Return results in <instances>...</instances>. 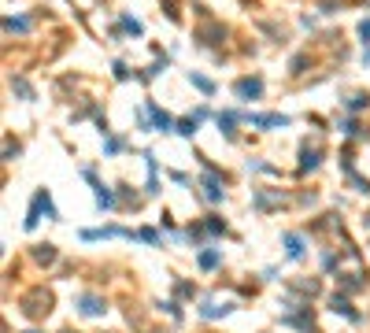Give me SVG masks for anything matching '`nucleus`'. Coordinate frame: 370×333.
<instances>
[{
  "instance_id": "nucleus-1",
  "label": "nucleus",
  "mask_w": 370,
  "mask_h": 333,
  "mask_svg": "<svg viewBox=\"0 0 370 333\" xmlns=\"http://www.w3.org/2000/svg\"><path fill=\"white\" fill-rule=\"evenodd\" d=\"M237 93H241V96H259L263 85L255 82V78H244V82H237Z\"/></svg>"
},
{
  "instance_id": "nucleus-2",
  "label": "nucleus",
  "mask_w": 370,
  "mask_h": 333,
  "mask_svg": "<svg viewBox=\"0 0 370 333\" xmlns=\"http://www.w3.org/2000/svg\"><path fill=\"white\" fill-rule=\"evenodd\" d=\"M196 130V119H182V122H178V133H193Z\"/></svg>"
},
{
  "instance_id": "nucleus-3",
  "label": "nucleus",
  "mask_w": 370,
  "mask_h": 333,
  "mask_svg": "<svg viewBox=\"0 0 370 333\" xmlns=\"http://www.w3.org/2000/svg\"><path fill=\"white\" fill-rule=\"evenodd\" d=\"M96 200H100L104 208H108V204H111V192H108V189H104V185H96Z\"/></svg>"
},
{
  "instance_id": "nucleus-4",
  "label": "nucleus",
  "mask_w": 370,
  "mask_h": 333,
  "mask_svg": "<svg viewBox=\"0 0 370 333\" xmlns=\"http://www.w3.org/2000/svg\"><path fill=\"white\" fill-rule=\"evenodd\" d=\"M200 263H204V266H215V263H219V256H215V252H204Z\"/></svg>"
},
{
  "instance_id": "nucleus-5",
  "label": "nucleus",
  "mask_w": 370,
  "mask_h": 333,
  "mask_svg": "<svg viewBox=\"0 0 370 333\" xmlns=\"http://www.w3.org/2000/svg\"><path fill=\"white\" fill-rule=\"evenodd\" d=\"M96 311H100V304H96V300L89 296V300H85V315H96Z\"/></svg>"
},
{
  "instance_id": "nucleus-6",
  "label": "nucleus",
  "mask_w": 370,
  "mask_h": 333,
  "mask_svg": "<svg viewBox=\"0 0 370 333\" xmlns=\"http://www.w3.org/2000/svg\"><path fill=\"white\" fill-rule=\"evenodd\" d=\"M285 244H289V256H300V241H296V237H289Z\"/></svg>"
},
{
  "instance_id": "nucleus-7",
  "label": "nucleus",
  "mask_w": 370,
  "mask_h": 333,
  "mask_svg": "<svg viewBox=\"0 0 370 333\" xmlns=\"http://www.w3.org/2000/svg\"><path fill=\"white\" fill-rule=\"evenodd\" d=\"M11 85H15V93H23V96H34V93H30V85H26V82H11Z\"/></svg>"
}]
</instances>
